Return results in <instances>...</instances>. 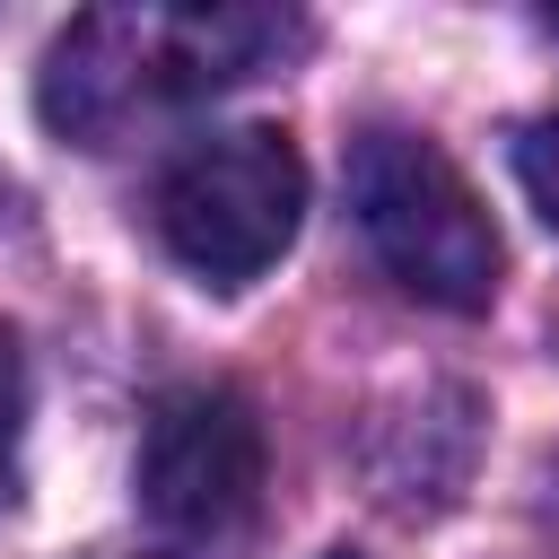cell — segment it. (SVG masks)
I'll return each mask as SVG.
<instances>
[{
    "label": "cell",
    "mask_w": 559,
    "mask_h": 559,
    "mask_svg": "<svg viewBox=\"0 0 559 559\" xmlns=\"http://www.w3.org/2000/svg\"><path fill=\"white\" fill-rule=\"evenodd\" d=\"M306 44L288 9H87L44 52V122L79 148H122Z\"/></svg>",
    "instance_id": "6da1fadb"
},
{
    "label": "cell",
    "mask_w": 559,
    "mask_h": 559,
    "mask_svg": "<svg viewBox=\"0 0 559 559\" xmlns=\"http://www.w3.org/2000/svg\"><path fill=\"white\" fill-rule=\"evenodd\" d=\"M148 218H157V236H166V253L183 271H201L210 288H245L253 271H271L297 245L306 166H297L288 131H271V122L192 131L157 166Z\"/></svg>",
    "instance_id": "7a4b0ae2"
},
{
    "label": "cell",
    "mask_w": 559,
    "mask_h": 559,
    "mask_svg": "<svg viewBox=\"0 0 559 559\" xmlns=\"http://www.w3.org/2000/svg\"><path fill=\"white\" fill-rule=\"evenodd\" d=\"M349 210L376 245V262L445 306V314H480L498 297V227L480 210V192L463 183V166L419 140V131H358L349 148Z\"/></svg>",
    "instance_id": "3957f363"
},
{
    "label": "cell",
    "mask_w": 559,
    "mask_h": 559,
    "mask_svg": "<svg viewBox=\"0 0 559 559\" xmlns=\"http://www.w3.org/2000/svg\"><path fill=\"white\" fill-rule=\"evenodd\" d=\"M140 507L166 542L218 550L262 507V419L236 384H175L140 428Z\"/></svg>",
    "instance_id": "277c9868"
},
{
    "label": "cell",
    "mask_w": 559,
    "mask_h": 559,
    "mask_svg": "<svg viewBox=\"0 0 559 559\" xmlns=\"http://www.w3.org/2000/svg\"><path fill=\"white\" fill-rule=\"evenodd\" d=\"M515 175H524V201L542 210V227L559 236V114L515 131Z\"/></svg>",
    "instance_id": "5b68a950"
},
{
    "label": "cell",
    "mask_w": 559,
    "mask_h": 559,
    "mask_svg": "<svg viewBox=\"0 0 559 559\" xmlns=\"http://www.w3.org/2000/svg\"><path fill=\"white\" fill-rule=\"evenodd\" d=\"M17 437H26V358H17V341L0 332V498H9V480H17Z\"/></svg>",
    "instance_id": "8992f818"
},
{
    "label": "cell",
    "mask_w": 559,
    "mask_h": 559,
    "mask_svg": "<svg viewBox=\"0 0 559 559\" xmlns=\"http://www.w3.org/2000/svg\"><path fill=\"white\" fill-rule=\"evenodd\" d=\"M550 35H559V9H550Z\"/></svg>",
    "instance_id": "52a82bcc"
}]
</instances>
